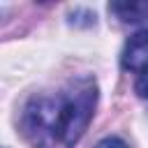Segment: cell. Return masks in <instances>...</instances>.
<instances>
[{
  "mask_svg": "<svg viewBox=\"0 0 148 148\" xmlns=\"http://www.w3.org/2000/svg\"><path fill=\"white\" fill-rule=\"evenodd\" d=\"M97 86L90 76L69 81L67 88L37 95L28 102L21 127L35 148H72L92 120Z\"/></svg>",
  "mask_w": 148,
  "mask_h": 148,
  "instance_id": "obj_1",
  "label": "cell"
},
{
  "mask_svg": "<svg viewBox=\"0 0 148 148\" xmlns=\"http://www.w3.org/2000/svg\"><path fill=\"white\" fill-rule=\"evenodd\" d=\"M120 65L127 72L141 74L148 69V28L136 30L123 46L120 53Z\"/></svg>",
  "mask_w": 148,
  "mask_h": 148,
  "instance_id": "obj_2",
  "label": "cell"
},
{
  "mask_svg": "<svg viewBox=\"0 0 148 148\" xmlns=\"http://www.w3.org/2000/svg\"><path fill=\"white\" fill-rule=\"evenodd\" d=\"M109 12L123 21V23H141L148 18V2L146 0H132V2H111Z\"/></svg>",
  "mask_w": 148,
  "mask_h": 148,
  "instance_id": "obj_3",
  "label": "cell"
},
{
  "mask_svg": "<svg viewBox=\"0 0 148 148\" xmlns=\"http://www.w3.org/2000/svg\"><path fill=\"white\" fill-rule=\"evenodd\" d=\"M134 90L141 99H148V69L136 74V81H134Z\"/></svg>",
  "mask_w": 148,
  "mask_h": 148,
  "instance_id": "obj_4",
  "label": "cell"
},
{
  "mask_svg": "<svg viewBox=\"0 0 148 148\" xmlns=\"http://www.w3.org/2000/svg\"><path fill=\"white\" fill-rule=\"evenodd\" d=\"M95 148H130L120 136H106V139H102Z\"/></svg>",
  "mask_w": 148,
  "mask_h": 148,
  "instance_id": "obj_5",
  "label": "cell"
}]
</instances>
